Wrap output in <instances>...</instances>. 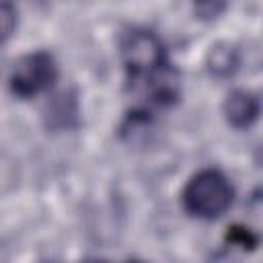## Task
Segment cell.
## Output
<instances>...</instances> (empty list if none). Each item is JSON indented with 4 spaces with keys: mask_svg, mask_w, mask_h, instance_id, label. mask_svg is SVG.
Here are the masks:
<instances>
[{
    "mask_svg": "<svg viewBox=\"0 0 263 263\" xmlns=\"http://www.w3.org/2000/svg\"><path fill=\"white\" fill-rule=\"evenodd\" d=\"M234 197V189L228 177L218 168H201L183 187V210L201 220H214L222 216Z\"/></svg>",
    "mask_w": 263,
    "mask_h": 263,
    "instance_id": "6da1fadb",
    "label": "cell"
},
{
    "mask_svg": "<svg viewBox=\"0 0 263 263\" xmlns=\"http://www.w3.org/2000/svg\"><path fill=\"white\" fill-rule=\"evenodd\" d=\"M121 60L127 72L132 90L146 84L158 72L171 66L164 43L148 29H132L121 43Z\"/></svg>",
    "mask_w": 263,
    "mask_h": 263,
    "instance_id": "7a4b0ae2",
    "label": "cell"
},
{
    "mask_svg": "<svg viewBox=\"0 0 263 263\" xmlns=\"http://www.w3.org/2000/svg\"><path fill=\"white\" fill-rule=\"evenodd\" d=\"M58 74V64L49 51H33L14 64L8 84L16 97L31 99L49 90L55 84Z\"/></svg>",
    "mask_w": 263,
    "mask_h": 263,
    "instance_id": "3957f363",
    "label": "cell"
},
{
    "mask_svg": "<svg viewBox=\"0 0 263 263\" xmlns=\"http://www.w3.org/2000/svg\"><path fill=\"white\" fill-rule=\"evenodd\" d=\"M224 117L226 121L232 125V127H238V129H245V127H251L257 117H259V99L257 95H253L251 90H242V88H236L232 90L226 101H224Z\"/></svg>",
    "mask_w": 263,
    "mask_h": 263,
    "instance_id": "277c9868",
    "label": "cell"
},
{
    "mask_svg": "<svg viewBox=\"0 0 263 263\" xmlns=\"http://www.w3.org/2000/svg\"><path fill=\"white\" fill-rule=\"evenodd\" d=\"M238 66L236 49L230 43H218L208 53V68L214 76H230Z\"/></svg>",
    "mask_w": 263,
    "mask_h": 263,
    "instance_id": "5b68a950",
    "label": "cell"
},
{
    "mask_svg": "<svg viewBox=\"0 0 263 263\" xmlns=\"http://www.w3.org/2000/svg\"><path fill=\"white\" fill-rule=\"evenodd\" d=\"M16 27V10L12 4L0 2V43H4Z\"/></svg>",
    "mask_w": 263,
    "mask_h": 263,
    "instance_id": "8992f818",
    "label": "cell"
},
{
    "mask_svg": "<svg viewBox=\"0 0 263 263\" xmlns=\"http://www.w3.org/2000/svg\"><path fill=\"white\" fill-rule=\"evenodd\" d=\"M228 240L238 245V247H242V249H253L257 245V236H253L247 228H230Z\"/></svg>",
    "mask_w": 263,
    "mask_h": 263,
    "instance_id": "52a82bcc",
    "label": "cell"
},
{
    "mask_svg": "<svg viewBox=\"0 0 263 263\" xmlns=\"http://www.w3.org/2000/svg\"><path fill=\"white\" fill-rule=\"evenodd\" d=\"M212 263H234V261H232L230 257H226V255H218V257H216Z\"/></svg>",
    "mask_w": 263,
    "mask_h": 263,
    "instance_id": "ba28073f",
    "label": "cell"
},
{
    "mask_svg": "<svg viewBox=\"0 0 263 263\" xmlns=\"http://www.w3.org/2000/svg\"><path fill=\"white\" fill-rule=\"evenodd\" d=\"M82 263H109L107 259H86V261H82Z\"/></svg>",
    "mask_w": 263,
    "mask_h": 263,
    "instance_id": "9c48e42d",
    "label": "cell"
},
{
    "mask_svg": "<svg viewBox=\"0 0 263 263\" xmlns=\"http://www.w3.org/2000/svg\"><path fill=\"white\" fill-rule=\"evenodd\" d=\"M127 263H146V261H140V259H132V261H127Z\"/></svg>",
    "mask_w": 263,
    "mask_h": 263,
    "instance_id": "30bf717a",
    "label": "cell"
}]
</instances>
